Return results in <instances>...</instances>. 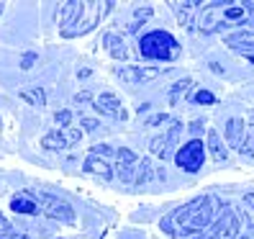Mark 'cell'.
Returning <instances> with one entry per match:
<instances>
[{
	"instance_id": "6da1fadb",
	"label": "cell",
	"mask_w": 254,
	"mask_h": 239,
	"mask_svg": "<svg viewBox=\"0 0 254 239\" xmlns=\"http://www.w3.org/2000/svg\"><path fill=\"white\" fill-rule=\"evenodd\" d=\"M139 49L146 59H164V62H170V59L180 54V44L164 31H152V34L141 36Z\"/></svg>"
},
{
	"instance_id": "7a4b0ae2",
	"label": "cell",
	"mask_w": 254,
	"mask_h": 239,
	"mask_svg": "<svg viewBox=\"0 0 254 239\" xmlns=\"http://www.w3.org/2000/svg\"><path fill=\"white\" fill-rule=\"evenodd\" d=\"M34 196L41 203L44 216H49L54 221H62V224H74V211H72V206L67 201H62L59 196H52V193H44V190H36Z\"/></svg>"
},
{
	"instance_id": "3957f363",
	"label": "cell",
	"mask_w": 254,
	"mask_h": 239,
	"mask_svg": "<svg viewBox=\"0 0 254 239\" xmlns=\"http://www.w3.org/2000/svg\"><path fill=\"white\" fill-rule=\"evenodd\" d=\"M203 159H205V147L198 139H192L185 147H180V152L175 157L177 167H183L185 172H198L203 167Z\"/></svg>"
},
{
	"instance_id": "277c9868",
	"label": "cell",
	"mask_w": 254,
	"mask_h": 239,
	"mask_svg": "<svg viewBox=\"0 0 254 239\" xmlns=\"http://www.w3.org/2000/svg\"><path fill=\"white\" fill-rule=\"evenodd\" d=\"M167 70L170 67H136V65H128V67H118L116 70V78L128 82V85H139V82L152 80V78H157V75L167 72Z\"/></svg>"
},
{
	"instance_id": "5b68a950",
	"label": "cell",
	"mask_w": 254,
	"mask_h": 239,
	"mask_svg": "<svg viewBox=\"0 0 254 239\" xmlns=\"http://www.w3.org/2000/svg\"><path fill=\"white\" fill-rule=\"evenodd\" d=\"M236 232H239V216L229 208V211L223 214V219L213 227V232H211V237H208V239H234Z\"/></svg>"
},
{
	"instance_id": "8992f818",
	"label": "cell",
	"mask_w": 254,
	"mask_h": 239,
	"mask_svg": "<svg viewBox=\"0 0 254 239\" xmlns=\"http://www.w3.org/2000/svg\"><path fill=\"white\" fill-rule=\"evenodd\" d=\"M95 111H100L103 116H111V118H126V111L121 106V100H118V95H113V93H103L95 100Z\"/></svg>"
},
{
	"instance_id": "52a82bcc",
	"label": "cell",
	"mask_w": 254,
	"mask_h": 239,
	"mask_svg": "<svg viewBox=\"0 0 254 239\" xmlns=\"http://www.w3.org/2000/svg\"><path fill=\"white\" fill-rule=\"evenodd\" d=\"M211 206H213V201L211 198H205L203 201V206H200V211H195L192 214V219H190V224L185 227V237H192V234H198L208 221L213 219V211H211Z\"/></svg>"
},
{
	"instance_id": "ba28073f",
	"label": "cell",
	"mask_w": 254,
	"mask_h": 239,
	"mask_svg": "<svg viewBox=\"0 0 254 239\" xmlns=\"http://www.w3.org/2000/svg\"><path fill=\"white\" fill-rule=\"evenodd\" d=\"M69 144H72V139H69V134L64 129H54V131L47 134V137H41V147L47 149V152H62V149H67Z\"/></svg>"
},
{
	"instance_id": "9c48e42d",
	"label": "cell",
	"mask_w": 254,
	"mask_h": 239,
	"mask_svg": "<svg viewBox=\"0 0 254 239\" xmlns=\"http://www.w3.org/2000/svg\"><path fill=\"white\" fill-rule=\"evenodd\" d=\"M82 170H85L87 175L103 177V180H111V177H113V167H111L103 157H95V155H90V157L82 162Z\"/></svg>"
},
{
	"instance_id": "30bf717a",
	"label": "cell",
	"mask_w": 254,
	"mask_h": 239,
	"mask_svg": "<svg viewBox=\"0 0 254 239\" xmlns=\"http://www.w3.org/2000/svg\"><path fill=\"white\" fill-rule=\"evenodd\" d=\"M203 201H205V198H195V201H190L188 206L177 208V211L170 216V219H172V224H180V227H188V224H190V219H192V214H195L198 208L203 206Z\"/></svg>"
},
{
	"instance_id": "8fae6325",
	"label": "cell",
	"mask_w": 254,
	"mask_h": 239,
	"mask_svg": "<svg viewBox=\"0 0 254 239\" xmlns=\"http://www.w3.org/2000/svg\"><path fill=\"white\" fill-rule=\"evenodd\" d=\"M18 95H21V100L26 103V106H31V108L47 106V93H44V87H23Z\"/></svg>"
},
{
	"instance_id": "7c38bea8",
	"label": "cell",
	"mask_w": 254,
	"mask_h": 239,
	"mask_svg": "<svg viewBox=\"0 0 254 239\" xmlns=\"http://www.w3.org/2000/svg\"><path fill=\"white\" fill-rule=\"evenodd\" d=\"M103 47H106L108 54L116 57V59H126V57H128V49H126L124 39L116 36V34H106V36H103Z\"/></svg>"
},
{
	"instance_id": "4fadbf2b",
	"label": "cell",
	"mask_w": 254,
	"mask_h": 239,
	"mask_svg": "<svg viewBox=\"0 0 254 239\" xmlns=\"http://www.w3.org/2000/svg\"><path fill=\"white\" fill-rule=\"evenodd\" d=\"M152 170H154V167H152V162H149V159L136 162V167H133V185H144V183L152 180V177H154Z\"/></svg>"
},
{
	"instance_id": "5bb4252c",
	"label": "cell",
	"mask_w": 254,
	"mask_h": 239,
	"mask_svg": "<svg viewBox=\"0 0 254 239\" xmlns=\"http://www.w3.org/2000/svg\"><path fill=\"white\" fill-rule=\"evenodd\" d=\"M10 208L16 214H39V208H36V203L28 198V193H23V196H16L10 201Z\"/></svg>"
},
{
	"instance_id": "9a60e30c",
	"label": "cell",
	"mask_w": 254,
	"mask_h": 239,
	"mask_svg": "<svg viewBox=\"0 0 254 239\" xmlns=\"http://www.w3.org/2000/svg\"><path fill=\"white\" fill-rule=\"evenodd\" d=\"M208 149H211V157H213L216 162H223V159H226V152H223V144H221V139H218L216 131L208 134Z\"/></svg>"
},
{
	"instance_id": "2e32d148",
	"label": "cell",
	"mask_w": 254,
	"mask_h": 239,
	"mask_svg": "<svg viewBox=\"0 0 254 239\" xmlns=\"http://www.w3.org/2000/svg\"><path fill=\"white\" fill-rule=\"evenodd\" d=\"M133 167L136 165H126V162H118V180L121 183H133Z\"/></svg>"
},
{
	"instance_id": "e0dca14e",
	"label": "cell",
	"mask_w": 254,
	"mask_h": 239,
	"mask_svg": "<svg viewBox=\"0 0 254 239\" xmlns=\"http://www.w3.org/2000/svg\"><path fill=\"white\" fill-rule=\"evenodd\" d=\"M226 134H229L231 144H236V142H239V137H242V121H239V118L229 121V129H226Z\"/></svg>"
},
{
	"instance_id": "ac0fdd59",
	"label": "cell",
	"mask_w": 254,
	"mask_h": 239,
	"mask_svg": "<svg viewBox=\"0 0 254 239\" xmlns=\"http://www.w3.org/2000/svg\"><path fill=\"white\" fill-rule=\"evenodd\" d=\"M54 121L62 126V129H69V124H72V113H69L67 108H62V111H57V113H54Z\"/></svg>"
},
{
	"instance_id": "d6986e66",
	"label": "cell",
	"mask_w": 254,
	"mask_h": 239,
	"mask_svg": "<svg viewBox=\"0 0 254 239\" xmlns=\"http://www.w3.org/2000/svg\"><path fill=\"white\" fill-rule=\"evenodd\" d=\"M116 155H118V162H126V165H136V162H139L136 155H133L131 149H126V147H124V149H118Z\"/></svg>"
},
{
	"instance_id": "ffe728a7",
	"label": "cell",
	"mask_w": 254,
	"mask_h": 239,
	"mask_svg": "<svg viewBox=\"0 0 254 239\" xmlns=\"http://www.w3.org/2000/svg\"><path fill=\"white\" fill-rule=\"evenodd\" d=\"M188 85H190V80H180L177 85H172V90H170V100H172V103H177L180 93H185V90H188Z\"/></svg>"
},
{
	"instance_id": "44dd1931",
	"label": "cell",
	"mask_w": 254,
	"mask_h": 239,
	"mask_svg": "<svg viewBox=\"0 0 254 239\" xmlns=\"http://www.w3.org/2000/svg\"><path fill=\"white\" fill-rule=\"evenodd\" d=\"M93 155H95V157H103V159H106V157L116 155V149H113L111 144H95V147H93Z\"/></svg>"
},
{
	"instance_id": "7402d4cb",
	"label": "cell",
	"mask_w": 254,
	"mask_h": 239,
	"mask_svg": "<svg viewBox=\"0 0 254 239\" xmlns=\"http://www.w3.org/2000/svg\"><path fill=\"white\" fill-rule=\"evenodd\" d=\"M80 129H85V131H98L100 129V124L95 121V118H90V116H80Z\"/></svg>"
},
{
	"instance_id": "603a6c76",
	"label": "cell",
	"mask_w": 254,
	"mask_h": 239,
	"mask_svg": "<svg viewBox=\"0 0 254 239\" xmlns=\"http://www.w3.org/2000/svg\"><path fill=\"white\" fill-rule=\"evenodd\" d=\"M10 234H13V227L8 224L5 216H0V239H10Z\"/></svg>"
},
{
	"instance_id": "cb8c5ba5",
	"label": "cell",
	"mask_w": 254,
	"mask_h": 239,
	"mask_svg": "<svg viewBox=\"0 0 254 239\" xmlns=\"http://www.w3.org/2000/svg\"><path fill=\"white\" fill-rule=\"evenodd\" d=\"M36 65V54H23L21 57V70H31Z\"/></svg>"
},
{
	"instance_id": "d4e9b609",
	"label": "cell",
	"mask_w": 254,
	"mask_h": 239,
	"mask_svg": "<svg viewBox=\"0 0 254 239\" xmlns=\"http://www.w3.org/2000/svg\"><path fill=\"white\" fill-rule=\"evenodd\" d=\"M167 121H170V116H167V113H159V116H154V118H149L146 126H159V124H167Z\"/></svg>"
},
{
	"instance_id": "484cf974",
	"label": "cell",
	"mask_w": 254,
	"mask_h": 239,
	"mask_svg": "<svg viewBox=\"0 0 254 239\" xmlns=\"http://www.w3.org/2000/svg\"><path fill=\"white\" fill-rule=\"evenodd\" d=\"M159 227H162V232H167L170 237L175 234V229H172V219L167 216V219H162V224H159Z\"/></svg>"
},
{
	"instance_id": "4316f807",
	"label": "cell",
	"mask_w": 254,
	"mask_h": 239,
	"mask_svg": "<svg viewBox=\"0 0 254 239\" xmlns=\"http://www.w3.org/2000/svg\"><path fill=\"white\" fill-rule=\"evenodd\" d=\"M195 100H198V103H213V95L208 93V90H200V93L195 95Z\"/></svg>"
},
{
	"instance_id": "83f0119b",
	"label": "cell",
	"mask_w": 254,
	"mask_h": 239,
	"mask_svg": "<svg viewBox=\"0 0 254 239\" xmlns=\"http://www.w3.org/2000/svg\"><path fill=\"white\" fill-rule=\"evenodd\" d=\"M74 100H77V103H90V100H93V95L87 93V90H82V93H77V98H74Z\"/></svg>"
},
{
	"instance_id": "f1b7e54d",
	"label": "cell",
	"mask_w": 254,
	"mask_h": 239,
	"mask_svg": "<svg viewBox=\"0 0 254 239\" xmlns=\"http://www.w3.org/2000/svg\"><path fill=\"white\" fill-rule=\"evenodd\" d=\"M10 239H28V237H26V234H21V237H10Z\"/></svg>"
},
{
	"instance_id": "f546056e",
	"label": "cell",
	"mask_w": 254,
	"mask_h": 239,
	"mask_svg": "<svg viewBox=\"0 0 254 239\" xmlns=\"http://www.w3.org/2000/svg\"><path fill=\"white\" fill-rule=\"evenodd\" d=\"M3 10H5V5H3V3H0V16H3Z\"/></svg>"
},
{
	"instance_id": "4dcf8cb0",
	"label": "cell",
	"mask_w": 254,
	"mask_h": 239,
	"mask_svg": "<svg viewBox=\"0 0 254 239\" xmlns=\"http://www.w3.org/2000/svg\"><path fill=\"white\" fill-rule=\"evenodd\" d=\"M252 62H254V57H252Z\"/></svg>"
}]
</instances>
